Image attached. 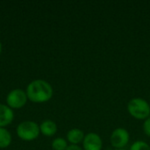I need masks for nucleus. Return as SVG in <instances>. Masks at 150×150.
Instances as JSON below:
<instances>
[{"instance_id": "2eb2a0df", "label": "nucleus", "mask_w": 150, "mask_h": 150, "mask_svg": "<svg viewBox=\"0 0 150 150\" xmlns=\"http://www.w3.org/2000/svg\"><path fill=\"white\" fill-rule=\"evenodd\" d=\"M0 53H1V43H0Z\"/></svg>"}, {"instance_id": "f03ea898", "label": "nucleus", "mask_w": 150, "mask_h": 150, "mask_svg": "<svg viewBox=\"0 0 150 150\" xmlns=\"http://www.w3.org/2000/svg\"><path fill=\"white\" fill-rule=\"evenodd\" d=\"M127 110L131 116L137 120H147L150 117L149 104L141 98H135L129 101Z\"/></svg>"}, {"instance_id": "9b49d317", "label": "nucleus", "mask_w": 150, "mask_h": 150, "mask_svg": "<svg viewBox=\"0 0 150 150\" xmlns=\"http://www.w3.org/2000/svg\"><path fill=\"white\" fill-rule=\"evenodd\" d=\"M52 148L54 150H66L68 148L67 142L62 138H57L53 142Z\"/></svg>"}, {"instance_id": "39448f33", "label": "nucleus", "mask_w": 150, "mask_h": 150, "mask_svg": "<svg viewBox=\"0 0 150 150\" xmlns=\"http://www.w3.org/2000/svg\"><path fill=\"white\" fill-rule=\"evenodd\" d=\"M27 95L22 90H14L7 97V104L11 108H20L25 105Z\"/></svg>"}, {"instance_id": "dca6fc26", "label": "nucleus", "mask_w": 150, "mask_h": 150, "mask_svg": "<svg viewBox=\"0 0 150 150\" xmlns=\"http://www.w3.org/2000/svg\"><path fill=\"white\" fill-rule=\"evenodd\" d=\"M115 150H126V149H115Z\"/></svg>"}, {"instance_id": "ddd939ff", "label": "nucleus", "mask_w": 150, "mask_h": 150, "mask_svg": "<svg viewBox=\"0 0 150 150\" xmlns=\"http://www.w3.org/2000/svg\"><path fill=\"white\" fill-rule=\"evenodd\" d=\"M143 131H144V133L146 134L147 136L150 137V117H149L144 121V124H143Z\"/></svg>"}, {"instance_id": "9d476101", "label": "nucleus", "mask_w": 150, "mask_h": 150, "mask_svg": "<svg viewBox=\"0 0 150 150\" xmlns=\"http://www.w3.org/2000/svg\"><path fill=\"white\" fill-rule=\"evenodd\" d=\"M11 142V136L10 133L4 129V128H0V149H4L7 148Z\"/></svg>"}, {"instance_id": "20e7f679", "label": "nucleus", "mask_w": 150, "mask_h": 150, "mask_svg": "<svg viewBox=\"0 0 150 150\" xmlns=\"http://www.w3.org/2000/svg\"><path fill=\"white\" fill-rule=\"evenodd\" d=\"M110 141L113 148L116 149H122L129 142V134L124 128H117L112 132Z\"/></svg>"}, {"instance_id": "0eeeda50", "label": "nucleus", "mask_w": 150, "mask_h": 150, "mask_svg": "<svg viewBox=\"0 0 150 150\" xmlns=\"http://www.w3.org/2000/svg\"><path fill=\"white\" fill-rule=\"evenodd\" d=\"M13 120V112L11 108L0 104V128L9 125Z\"/></svg>"}, {"instance_id": "f8f14e48", "label": "nucleus", "mask_w": 150, "mask_h": 150, "mask_svg": "<svg viewBox=\"0 0 150 150\" xmlns=\"http://www.w3.org/2000/svg\"><path fill=\"white\" fill-rule=\"evenodd\" d=\"M130 150H150L149 145L142 141L135 142L130 148Z\"/></svg>"}, {"instance_id": "4468645a", "label": "nucleus", "mask_w": 150, "mask_h": 150, "mask_svg": "<svg viewBox=\"0 0 150 150\" xmlns=\"http://www.w3.org/2000/svg\"><path fill=\"white\" fill-rule=\"evenodd\" d=\"M66 150H83V149H82L80 147H78L77 145H71V146L68 147Z\"/></svg>"}, {"instance_id": "f257e3e1", "label": "nucleus", "mask_w": 150, "mask_h": 150, "mask_svg": "<svg viewBox=\"0 0 150 150\" xmlns=\"http://www.w3.org/2000/svg\"><path fill=\"white\" fill-rule=\"evenodd\" d=\"M27 98L35 103H43L48 101L53 95L51 85L43 80H35L32 82L26 91Z\"/></svg>"}, {"instance_id": "423d86ee", "label": "nucleus", "mask_w": 150, "mask_h": 150, "mask_svg": "<svg viewBox=\"0 0 150 150\" xmlns=\"http://www.w3.org/2000/svg\"><path fill=\"white\" fill-rule=\"evenodd\" d=\"M84 150H101L103 142L100 136L95 133H89L83 141Z\"/></svg>"}, {"instance_id": "7ed1b4c3", "label": "nucleus", "mask_w": 150, "mask_h": 150, "mask_svg": "<svg viewBox=\"0 0 150 150\" xmlns=\"http://www.w3.org/2000/svg\"><path fill=\"white\" fill-rule=\"evenodd\" d=\"M39 126L33 121L22 122L17 129L18 136L24 141H33L38 137L40 134Z\"/></svg>"}, {"instance_id": "1a4fd4ad", "label": "nucleus", "mask_w": 150, "mask_h": 150, "mask_svg": "<svg viewBox=\"0 0 150 150\" xmlns=\"http://www.w3.org/2000/svg\"><path fill=\"white\" fill-rule=\"evenodd\" d=\"M40 130L46 136H53L57 131V127L52 120H46L40 127Z\"/></svg>"}, {"instance_id": "6e6552de", "label": "nucleus", "mask_w": 150, "mask_h": 150, "mask_svg": "<svg viewBox=\"0 0 150 150\" xmlns=\"http://www.w3.org/2000/svg\"><path fill=\"white\" fill-rule=\"evenodd\" d=\"M67 138L70 143H72L73 145H76L83 141L84 134L82 130L75 128V129H71L70 131H69L67 134Z\"/></svg>"}]
</instances>
